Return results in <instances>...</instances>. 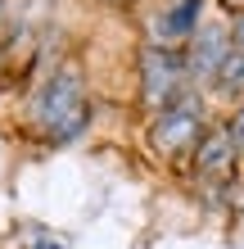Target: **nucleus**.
Here are the masks:
<instances>
[{
	"instance_id": "obj_1",
	"label": "nucleus",
	"mask_w": 244,
	"mask_h": 249,
	"mask_svg": "<svg viewBox=\"0 0 244 249\" xmlns=\"http://www.w3.org/2000/svg\"><path fill=\"white\" fill-rule=\"evenodd\" d=\"M91 123V105H86V86L77 77V68H59L41 82V91L32 95V127L46 141L64 145L86 131Z\"/></svg>"
},
{
	"instance_id": "obj_2",
	"label": "nucleus",
	"mask_w": 244,
	"mask_h": 249,
	"mask_svg": "<svg viewBox=\"0 0 244 249\" xmlns=\"http://www.w3.org/2000/svg\"><path fill=\"white\" fill-rule=\"evenodd\" d=\"M199 131H204L199 95H177L159 118H154L149 141H154V150H159L163 159H172V154H185V150H190V145L199 141Z\"/></svg>"
},
{
	"instance_id": "obj_3",
	"label": "nucleus",
	"mask_w": 244,
	"mask_h": 249,
	"mask_svg": "<svg viewBox=\"0 0 244 249\" xmlns=\"http://www.w3.org/2000/svg\"><path fill=\"white\" fill-rule=\"evenodd\" d=\"M181 77H185V50H163V46L140 50V86H145L149 105L167 109L172 100H177Z\"/></svg>"
},
{
	"instance_id": "obj_4",
	"label": "nucleus",
	"mask_w": 244,
	"mask_h": 249,
	"mask_svg": "<svg viewBox=\"0 0 244 249\" xmlns=\"http://www.w3.org/2000/svg\"><path fill=\"white\" fill-rule=\"evenodd\" d=\"M231 50L235 46H231V32H226V27H217V23L199 27V32H195V46L185 50V77H195V82L217 77Z\"/></svg>"
},
{
	"instance_id": "obj_5",
	"label": "nucleus",
	"mask_w": 244,
	"mask_h": 249,
	"mask_svg": "<svg viewBox=\"0 0 244 249\" xmlns=\"http://www.w3.org/2000/svg\"><path fill=\"white\" fill-rule=\"evenodd\" d=\"M231 159H235V145L226 136V127L212 131V136L199 145V172H204V177H226V172H231Z\"/></svg>"
},
{
	"instance_id": "obj_6",
	"label": "nucleus",
	"mask_w": 244,
	"mask_h": 249,
	"mask_svg": "<svg viewBox=\"0 0 244 249\" xmlns=\"http://www.w3.org/2000/svg\"><path fill=\"white\" fill-rule=\"evenodd\" d=\"M199 9H204V0H177L163 18V32L172 41H181L185 32H199Z\"/></svg>"
},
{
	"instance_id": "obj_7",
	"label": "nucleus",
	"mask_w": 244,
	"mask_h": 249,
	"mask_svg": "<svg viewBox=\"0 0 244 249\" xmlns=\"http://www.w3.org/2000/svg\"><path fill=\"white\" fill-rule=\"evenodd\" d=\"M212 86H217L222 95H244V50L226 54V64H222L217 77H212Z\"/></svg>"
},
{
	"instance_id": "obj_8",
	"label": "nucleus",
	"mask_w": 244,
	"mask_h": 249,
	"mask_svg": "<svg viewBox=\"0 0 244 249\" xmlns=\"http://www.w3.org/2000/svg\"><path fill=\"white\" fill-rule=\"evenodd\" d=\"M226 136H231V145H235V159H244V105L235 109V118L226 123Z\"/></svg>"
},
{
	"instance_id": "obj_9",
	"label": "nucleus",
	"mask_w": 244,
	"mask_h": 249,
	"mask_svg": "<svg viewBox=\"0 0 244 249\" xmlns=\"http://www.w3.org/2000/svg\"><path fill=\"white\" fill-rule=\"evenodd\" d=\"M231 46L244 50V14H235V27H231Z\"/></svg>"
},
{
	"instance_id": "obj_10",
	"label": "nucleus",
	"mask_w": 244,
	"mask_h": 249,
	"mask_svg": "<svg viewBox=\"0 0 244 249\" xmlns=\"http://www.w3.org/2000/svg\"><path fill=\"white\" fill-rule=\"evenodd\" d=\"M226 9H235V14H244V0H226Z\"/></svg>"
},
{
	"instance_id": "obj_11",
	"label": "nucleus",
	"mask_w": 244,
	"mask_h": 249,
	"mask_svg": "<svg viewBox=\"0 0 244 249\" xmlns=\"http://www.w3.org/2000/svg\"><path fill=\"white\" fill-rule=\"evenodd\" d=\"M109 5H122V0H109Z\"/></svg>"
}]
</instances>
